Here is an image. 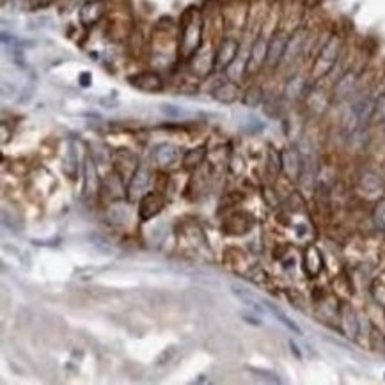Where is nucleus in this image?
Listing matches in <instances>:
<instances>
[{"mask_svg":"<svg viewBox=\"0 0 385 385\" xmlns=\"http://www.w3.org/2000/svg\"><path fill=\"white\" fill-rule=\"evenodd\" d=\"M339 50H341V37L339 36H332L329 41H325V45L321 47V51H319V57L316 59L313 66V77L319 78L327 75V73L334 67L335 59L339 55Z\"/></svg>","mask_w":385,"mask_h":385,"instance_id":"obj_1","label":"nucleus"},{"mask_svg":"<svg viewBox=\"0 0 385 385\" xmlns=\"http://www.w3.org/2000/svg\"><path fill=\"white\" fill-rule=\"evenodd\" d=\"M201 39V20L199 15H195V18L183 23V32H181V50L185 53H192L194 48H197Z\"/></svg>","mask_w":385,"mask_h":385,"instance_id":"obj_2","label":"nucleus"},{"mask_svg":"<svg viewBox=\"0 0 385 385\" xmlns=\"http://www.w3.org/2000/svg\"><path fill=\"white\" fill-rule=\"evenodd\" d=\"M165 204V199L164 195L158 194V192H149L142 197L140 201V206H139V217L140 220H151L154 215H158L162 208Z\"/></svg>","mask_w":385,"mask_h":385,"instance_id":"obj_3","label":"nucleus"},{"mask_svg":"<svg viewBox=\"0 0 385 385\" xmlns=\"http://www.w3.org/2000/svg\"><path fill=\"white\" fill-rule=\"evenodd\" d=\"M149 180H151V176H149L148 167H144V165H139V167L134 170L132 180H130V186H128L130 199H135V197H139V195L144 194V192L148 190Z\"/></svg>","mask_w":385,"mask_h":385,"instance_id":"obj_4","label":"nucleus"},{"mask_svg":"<svg viewBox=\"0 0 385 385\" xmlns=\"http://www.w3.org/2000/svg\"><path fill=\"white\" fill-rule=\"evenodd\" d=\"M130 82L134 84L135 87L140 89V91H146V93H158L164 89V80L160 78V75L151 71L139 73L137 77H132Z\"/></svg>","mask_w":385,"mask_h":385,"instance_id":"obj_5","label":"nucleus"},{"mask_svg":"<svg viewBox=\"0 0 385 385\" xmlns=\"http://www.w3.org/2000/svg\"><path fill=\"white\" fill-rule=\"evenodd\" d=\"M281 160H283V170L291 178V180H298L300 174H302V160H300V154L295 149H286L283 154H281Z\"/></svg>","mask_w":385,"mask_h":385,"instance_id":"obj_6","label":"nucleus"},{"mask_svg":"<svg viewBox=\"0 0 385 385\" xmlns=\"http://www.w3.org/2000/svg\"><path fill=\"white\" fill-rule=\"evenodd\" d=\"M288 39L284 34H275L268 41V53H267V64L268 66H277V62L284 57Z\"/></svg>","mask_w":385,"mask_h":385,"instance_id":"obj_7","label":"nucleus"},{"mask_svg":"<svg viewBox=\"0 0 385 385\" xmlns=\"http://www.w3.org/2000/svg\"><path fill=\"white\" fill-rule=\"evenodd\" d=\"M238 55V43L231 37L224 39L218 48V53L215 57V64L218 67H227L229 64H233V61L236 59Z\"/></svg>","mask_w":385,"mask_h":385,"instance_id":"obj_8","label":"nucleus"},{"mask_svg":"<svg viewBox=\"0 0 385 385\" xmlns=\"http://www.w3.org/2000/svg\"><path fill=\"white\" fill-rule=\"evenodd\" d=\"M267 53H268V43L259 37L254 47L251 50V61H249V69H257L267 62Z\"/></svg>","mask_w":385,"mask_h":385,"instance_id":"obj_9","label":"nucleus"},{"mask_svg":"<svg viewBox=\"0 0 385 385\" xmlns=\"http://www.w3.org/2000/svg\"><path fill=\"white\" fill-rule=\"evenodd\" d=\"M355 85H357V73L355 71H346L344 75H341L337 82H335L334 94L337 98L348 96L350 93H353Z\"/></svg>","mask_w":385,"mask_h":385,"instance_id":"obj_10","label":"nucleus"},{"mask_svg":"<svg viewBox=\"0 0 385 385\" xmlns=\"http://www.w3.org/2000/svg\"><path fill=\"white\" fill-rule=\"evenodd\" d=\"M176 158H178V149L170 144H162L154 151V162L160 167H169V165L174 164Z\"/></svg>","mask_w":385,"mask_h":385,"instance_id":"obj_11","label":"nucleus"},{"mask_svg":"<svg viewBox=\"0 0 385 385\" xmlns=\"http://www.w3.org/2000/svg\"><path fill=\"white\" fill-rule=\"evenodd\" d=\"M303 41H305V32L298 31L295 32L291 37L288 39V45H286V51H284V61H291L300 53V50L303 48Z\"/></svg>","mask_w":385,"mask_h":385,"instance_id":"obj_12","label":"nucleus"},{"mask_svg":"<svg viewBox=\"0 0 385 385\" xmlns=\"http://www.w3.org/2000/svg\"><path fill=\"white\" fill-rule=\"evenodd\" d=\"M108 218L114 222V224H126L130 218V206L128 202H114L110 208H108Z\"/></svg>","mask_w":385,"mask_h":385,"instance_id":"obj_13","label":"nucleus"},{"mask_svg":"<svg viewBox=\"0 0 385 385\" xmlns=\"http://www.w3.org/2000/svg\"><path fill=\"white\" fill-rule=\"evenodd\" d=\"M206 158V148L201 146V148H195L186 151L185 158H183V167L185 169H195L199 164H202V160Z\"/></svg>","mask_w":385,"mask_h":385,"instance_id":"obj_14","label":"nucleus"},{"mask_svg":"<svg viewBox=\"0 0 385 385\" xmlns=\"http://www.w3.org/2000/svg\"><path fill=\"white\" fill-rule=\"evenodd\" d=\"M96 169H94V164L91 160H87L85 164V183H84V195L87 197L89 194H93L96 190Z\"/></svg>","mask_w":385,"mask_h":385,"instance_id":"obj_15","label":"nucleus"},{"mask_svg":"<svg viewBox=\"0 0 385 385\" xmlns=\"http://www.w3.org/2000/svg\"><path fill=\"white\" fill-rule=\"evenodd\" d=\"M305 89V78L303 77H293L288 84H286V96L291 100H297Z\"/></svg>","mask_w":385,"mask_h":385,"instance_id":"obj_16","label":"nucleus"},{"mask_svg":"<svg viewBox=\"0 0 385 385\" xmlns=\"http://www.w3.org/2000/svg\"><path fill=\"white\" fill-rule=\"evenodd\" d=\"M307 105L314 112H323L325 107H327V96L323 94V91H313L309 94Z\"/></svg>","mask_w":385,"mask_h":385,"instance_id":"obj_17","label":"nucleus"},{"mask_svg":"<svg viewBox=\"0 0 385 385\" xmlns=\"http://www.w3.org/2000/svg\"><path fill=\"white\" fill-rule=\"evenodd\" d=\"M265 305H267V307L270 309V311H272V313H273V316H275V318H277L279 321H281V323H283V325H286V327H288L289 330H293L295 334H302V330H300V327H298V325L295 323V321H291V319H289L288 316H286V314H284V313H281V311H279V309L275 307V305H272V303H265Z\"/></svg>","mask_w":385,"mask_h":385,"instance_id":"obj_18","label":"nucleus"},{"mask_svg":"<svg viewBox=\"0 0 385 385\" xmlns=\"http://www.w3.org/2000/svg\"><path fill=\"white\" fill-rule=\"evenodd\" d=\"M64 172H66L71 180H75L77 178V172H78V158L77 154H75V149H69V153H67V156L64 158Z\"/></svg>","mask_w":385,"mask_h":385,"instance_id":"obj_19","label":"nucleus"},{"mask_svg":"<svg viewBox=\"0 0 385 385\" xmlns=\"http://www.w3.org/2000/svg\"><path fill=\"white\" fill-rule=\"evenodd\" d=\"M373 224L376 226V229L385 231V199H380L375 204V210H373Z\"/></svg>","mask_w":385,"mask_h":385,"instance_id":"obj_20","label":"nucleus"},{"mask_svg":"<svg viewBox=\"0 0 385 385\" xmlns=\"http://www.w3.org/2000/svg\"><path fill=\"white\" fill-rule=\"evenodd\" d=\"M213 96L224 103H231L233 100H234V96H236V87L231 85V84H226V85H222V87L217 89Z\"/></svg>","mask_w":385,"mask_h":385,"instance_id":"obj_21","label":"nucleus"},{"mask_svg":"<svg viewBox=\"0 0 385 385\" xmlns=\"http://www.w3.org/2000/svg\"><path fill=\"white\" fill-rule=\"evenodd\" d=\"M281 169H283L281 154H277L275 151H270V153H268V170H270L272 174H277Z\"/></svg>","mask_w":385,"mask_h":385,"instance_id":"obj_22","label":"nucleus"},{"mask_svg":"<svg viewBox=\"0 0 385 385\" xmlns=\"http://www.w3.org/2000/svg\"><path fill=\"white\" fill-rule=\"evenodd\" d=\"M344 325H346V332H348V335L355 337V335H357V332H359V325H357V319H355L353 311H348V313H346Z\"/></svg>","mask_w":385,"mask_h":385,"instance_id":"obj_23","label":"nucleus"},{"mask_svg":"<svg viewBox=\"0 0 385 385\" xmlns=\"http://www.w3.org/2000/svg\"><path fill=\"white\" fill-rule=\"evenodd\" d=\"M375 117L378 121L384 123L385 121V93L380 94V98L376 100V105H375Z\"/></svg>","mask_w":385,"mask_h":385,"instance_id":"obj_24","label":"nucleus"},{"mask_svg":"<svg viewBox=\"0 0 385 385\" xmlns=\"http://www.w3.org/2000/svg\"><path fill=\"white\" fill-rule=\"evenodd\" d=\"M252 373H256V375H261V378H265V380L268 382H273V384H281V378H279L277 375H273V373H270V371H263V369H254L252 368Z\"/></svg>","mask_w":385,"mask_h":385,"instance_id":"obj_25","label":"nucleus"},{"mask_svg":"<svg viewBox=\"0 0 385 385\" xmlns=\"http://www.w3.org/2000/svg\"><path fill=\"white\" fill-rule=\"evenodd\" d=\"M243 319H245L247 323H252V325H261L259 321H257L256 318H252V316H247V314H243Z\"/></svg>","mask_w":385,"mask_h":385,"instance_id":"obj_26","label":"nucleus"},{"mask_svg":"<svg viewBox=\"0 0 385 385\" xmlns=\"http://www.w3.org/2000/svg\"><path fill=\"white\" fill-rule=\"evenodd\" d=\"M289 344H291V352H293V353L297 355L298 359H302V355H300V352H298V348H297V346H295V343H293V341H291V343H289Z\"/></svg>","mask_w":385,"mask_h":385,"instance_id":"obj_27","label":"nucleus"},{"mask_svg":"<svg viewBox=\"0 0 385 385\" xmlns=\"http://www.w3.org/2000/svg\"><path fill=\"white\" fill-rule=\"evenodd\" d=\"M384 128H385V121H384Z\"/></svg>","mask_w":385,"mask_h":385,"instance_id":"obj_28","label":"nucleus"}]
</instances>
